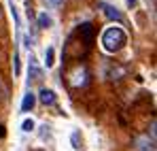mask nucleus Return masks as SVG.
<instances>
[{
  "label": "nucleus",
  "mask_w": 157,
  "mask_h": 151,
  "mask_svg": "<svg viewBox=\"0 0 157 151\" xmlns=\"http://www.w3.org/2000/svg\"><path fill=\"white\" fill-rule=\"evenodd\" d=\"M100 6L104 9V15H106V17H110V19H117V22L121 19V13H119L115 6H108V4H100Z\"/></svg>",
  "instance_id": "8"
},
{
  "label": "nucleus",
  "mask_w": 157,
  "mask_h": 151,
  "mask_svg": "<svg viewBox=\"0 0 157 151\" xmlns=\"http://www.w3.org/2000/svg\"><path fill=\"white\" fill-rule=\"evenodd\" d=\"M38 100L43 102V104H53V102H55V92L49 89V87H43V89L38 92Z\"/></svg>",
  "instance_id": "4"
},
{
  "label": "nucleus",
  "mask_w": 157,
  "mask_h": 151,
  "mask_svg": "<svg viewBox=\"0 0 157 151\" xmlns=\"http://www.w3.org/2000/svg\"><path fill=\"white\" fill-rule=\"evenodd\" d=\"M43 66H45L47 70L55 66V49H53V47H47V49H45V62H43Z\"/></svg>",
  "instance_id": "6"
},
{
  "label": "nucleus",
  "mask_w": 157,
  "mask_h": 151,
  "mask_svg": "<svg viewBox=\"0 0 157 151\" xmlns=\"http://www.w3.org/2000/svg\"><path fill=\"white\" fill-rule=\"evenodd\" d=\"M85 81H87V73H85V68H83V66L75 68V73L70 75V83H72L75 87H81V85H85Z\"/></svg>",
  "instance_id": "3"
},
{
  "label": "nucleus",
  "mask_w": 157,
  "mask_h": 151,
  "mask_svg": "<svg viewBox=\"0 0 157 151\" xmlns=\"http://www.w3.org/2000/svg\"><path fill=\"white\" fill-rule=\"evenodd\" d=\"M24 43H26V47H28V49L32 47V38H30V36H24Z\"/></svg>",
  "instance_id": "12"
},
{
  "label": "nucleus",
  "mask_w": 157,
  "mask_h": 151,
  "mask_svg": "<svg viewBox=\"0 0 157 151\" xmlns=\"http://www.w3.org/2000/svg\"><path fill=\"white\" fill-rule=\"evenodd\" d=\"M72 145H75V149H81V143H78V132H72Z\"/></svg>",
  "instance_id": "11"
},
{
  "label": "nucleus",
  "mask_w": 157,
  "mask_h": 151,
  "mask_svg": "<svg viewBox=\"0 0 157 151\" xmlns=\"http://www.w3.org/2000/svg\"><path fill=\"white\" fill-rule=\"evenodd\" d=\"M100 43H102V49L106 53H117L119 49H123V45L128 43V36H125L121 26H108L102 32Z\"/></svg>",
  "instance_id": "1"
},
{
  "label": "nucleus",
  "mask_w": 157,
  "mask_h": 151,
  "mask_svg": "<svg viewBox=\"0 0 157 151\" xmlns=\"http://www.w3.org/2000/svg\"><path fill=\"white\" fill-rule=\"evenodd\" d=\"M49 4H53V6H59V4H62V0H49Z\"/></svg>",
  "instance_id": "13"
},
{
  "label": "nucleus",
  "mask_w": 157,
  "mask_h": 151,
  "mask_svg": "<svg viewBox=\"0 0 157 151\" xmlns=\"http://www.w3.org/2000/svg\"><path fill=\"white\" fill-rule=\"evenodd\" d=\"M34 128H36V121L32 117H26L21 121V132H34Z\"/></svg>",
  "instance_id": "9"
},
{
  "label": "nucleus",
  "mask_w": 157,
  "mask_h": 151,
  "mask_svg": "<svg viewBox=\"0 0 157 151\" xmlns=\"http://www.w3.org/2000/svg\"><path fill=\"white\" fill-rule=\"evenodd\" d=\"M136 151H155V141L149 138L147 134L136 136Z\"/></svg>",
  "instance_id": "2"
},
{
  "label": "nucleus",
  "mask_w": 157,
  "mask_h": 151,
  "mask_svg": "<svg viewBox=\"0 0 157 151\" xmlns=\"http://www.w3.org/2000/svg\"><path fill=\"white\" fill-rule=\"evenodd\" d=\"M136 4V0H128V6H134Z\"/></svg>",
  "instance_id": "14"
},
{
  "label": "nucleus",
  "mask_w": 157,
  "mask_h": 151,
  "mask_svg": "<svg viewBox=\"0 0 157 151\" xmlns=\"http://www.w3.org/2000/svg\"><path fill=\"white\" fill-rule=\"evenodd\" d=\"M36 22H38V28H49V26L53 24L51 15H49L47 11H40V13H38V17H36Z\"/></svg>",
  "instance_id": "7"
},
{
  "label": "nucleus",
  "mask_w": 157,
  "mask_h": 151,
  "mask_svg": "<svg viewBox=\"0 0 157 151\" xmlns=\"http://www.w3.org/2000/svg\"><path fill=\"white\" fill-rule=\"evenodd\" d=\"M13 64H15V75L21 73V66H19V53L15 51V58H13Z\"/></svg>",
  "instance_id": "10"
},
{
  "label": "nucleus",
  "mask_w": 157,
  "mask_h": 151,
  "mask_svg": "<svg viewBox=\"0 0 157 151\" xmlns=\"http://www.w3.org/2000/svg\"><path fill=\"white\" fill-rule=\"evenodd\" d=\"M34 104H36V94L28 92L26 96H24V100H21V111H24V113L32 111V109H34Z\"/></svg>",
  "instance_id": "5"
}]
</instances>
